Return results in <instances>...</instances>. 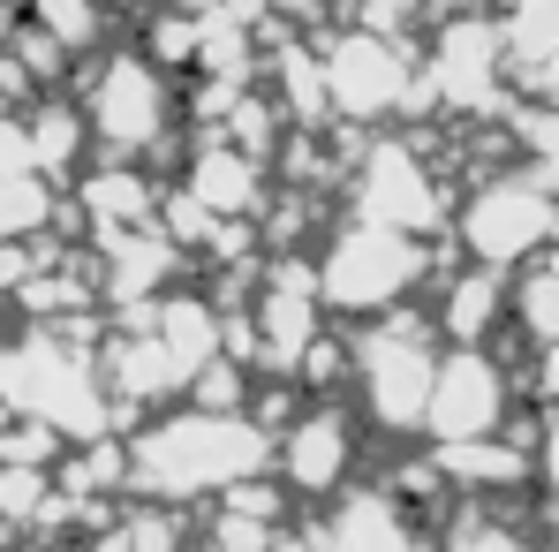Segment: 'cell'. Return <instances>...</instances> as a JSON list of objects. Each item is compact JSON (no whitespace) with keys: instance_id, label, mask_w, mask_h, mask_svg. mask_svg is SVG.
Wrapping results in <instances>:
<instances>
[{"instance_id":"obj_1","label":"cell","mask_w":559,"mask_h":552,"mask_svg":"<svg viewBox=\"0 0 559 552\" xmlns=\"http://www.w3.org/2000/svg\"><path fill=\"white\" fill-rule=\"evenodd\" d=\"M31 212H38V197H31V183H0V227L31 220Z\"/></svg>"}]
</instances>
